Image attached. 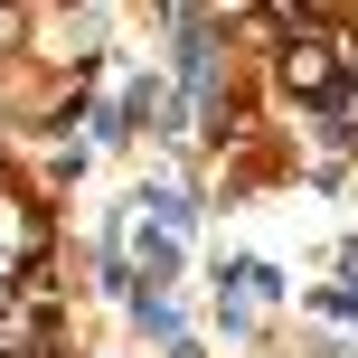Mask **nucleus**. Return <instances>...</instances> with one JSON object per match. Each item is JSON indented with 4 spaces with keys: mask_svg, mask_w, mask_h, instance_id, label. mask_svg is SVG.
<instances>
[{
    "mask_svg": "<svg viewBox=\"0 0 358 358\" xmlns=\"http://www.w3.org/2000/svg\"><path fill=\"white\" fill-rule=\"evenodd\" d=\"M283 85H292V94H330V85H340V48H321V38H302V48L283 57Z\"/></svg>",
    "mask_w": 358,
    "mask_h": 358,
    "instance_id": "nucleus-1",
    "label": "nucleus"
}]
</instances>
